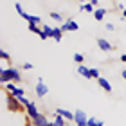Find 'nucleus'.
<instances>
[{"label": "nucleus", "instance_id": "nucleus-27", "mask_svg": "<svg viewBox=\"0 0 126 126\" xmlns=\"http://www.w3.org/2000/svg\"><path fill=\"white\" fill-rule=\"evenodd\" d=\"M105 29H106V31H113L115 27H113V24H106V25H105Z\"/></svg>", "mask_w": 126, "mask_h": 126}, {"label": "nucleus", "instance_id": "nucleus-4", "mask_svg": "<svg viewBox=\"0 0 126 126\" xmlns=\"http://www.w3.org/2000/svg\"><path fill=\"white\" fill-rule=\"evenodd\" d=\"M5 87V90L13 95V97H16V99H20V97H24V94H25V90L24 88H20V87H16L15 83H7V85H4Z\"/></svg>", "mask_w": 126, "mask_h": 126}, {"label": "nucleus", "instance_id": "nucleus-1", "mask_svg": "<svg viewBox=\"0 0 126 126\" xmlns=\"http://www.w3.org/2000/svg\"><path fill=\"white\" fill-rule=\"evenodd\" d=\"M0 81L4 85L7 83H20L22 81V76H20V70L15 67H2L0 68Z\"/></svg>", "mask_w": 126, "mask_h": 126}, {"label": "nucleus", "instance_id": "nucleus-30", "mask_svg": "<svg viewBox=\"0 0 126 126\" xmlns=\"http://www.w3.org/2000/svg\"><path fill=\"white\" fill-rule=\"evenodd\" d=\"M123 16L126 18V5H124V9H123Z\"/></svg>", "mask_w": 126, "mask_h": 126}, {"label": "nucleus", "instance_id": "nucleus-9", "mask_svg": "<svg viewBox=\"0 0 126 126\" xmlns=\"http://www.w3.org/2000/svg\"><path fill=\"white\" fill-rule=\"evenodd\" d=\"M25 110H27V117H29L31 119V121H32V119H36L38 115H40V110H38V106L36 105H34V103L31 101V105L29 106H27L25 108Z\"/></svg>", "mask_w": 126, "mask_h": 126}, {"label": "nucleus", "instance_id": "nucleus-32", "mask_svg": "<svg viewBox=\"0 0 126 126\" xmlns=\"http://www.w3.org/2000/svg\"><path fill=\"white\" fill-rule=\"evenodd\" d=\"M87 126H88V124H87Z\"/></svg>", "mask_w": 126, "mask_h": 126}, {"label": "nucleus", "instance_id": "nucleus-17", "mask_svg": "<svg viewBox=\"0 0 126 126\" xmlns=\"http://www.w3.org/2000/svg\"><path fill=\"white\" fill-rule=\"evenodd\" d=\"M52 38L56 40V42H61V38H63V31H61V27H60V25H56V27H54V31H52Z\"/></svg>", "mask_w": 126, "mask_h": 126}, {"label": "nucleus", "instance_id": "nucleus-20", "mask_svg": "<svg viewBox=\"0 0 126 126\" xmlns=\"http://www.w3.org/2000/svg\"><path fill=\"white\" fill-rule=\"evenodd\" d=\"M42 29H43V32L47 34L49 38H52V31H54V27H50V25H42Z\"/></svg>", "mask_w": 126, "mask_h": 126}, {"label": "nucleus", "instance_id": "nucleus-6", "mask_svg": "<svg viewBox=\"0 0 126 126\" xmlns=\"http://www.w3.org/2000/svg\"><path fill=\"white\" fill-rule=\"evenodd\" d=\"M60 27H61V31H63V32H67V31H78V29H79L78 22H74L72 18L65 20V22H63V24H61Z\"/></svg>", "mask_w": 126, "mask_h": 126}, {"label": "nucleus", "instance_id": "nucleus-29", "mask_svg": "<svg viewBox=\"0 0 126 126\" xmlns=\"http://www.w3.org/2000/svg\"><path fill=\"white\" fill-rule=\"evenodd\" d=\"M121 76H123V78H124V79H126V68H124V70H123V72H121Z\"/></svg>", "mask_w": 126, "mask_h": 126}, {"label": "nucleus", "instance_id": "nucleus-26", "mask_svg": "<svg viewBox=\"0 0 126 126\" xmlns=\"http://www.w3.org/2000/svg\"><path fill=\"white\" fill-rule=\"evenodd\" d=\"M32 67H34L32 63H24V65H22V68H25V70H31Z\"/></svg>", "mask_w": 126, "mask_h": 126}, {"label": "nucleus", "instance_id": "nucleus-10", "mask_svg": "<svg viewBox=\"0 0 126 126\" xmlns=\"http://www.w3.org/2000/svg\"><path fill=\"white\" fill-rule=\"evenodd\" d=\"M27 29H29L31 32H34V34H38V36L42 38V40H47V38H49L47 34L43 32V29H42V27H38V25H34V24H29V25H27Z\"/></svg>", "mask_w": 126, "mask_h": 126}, {"label": "nucleus", "instance_id": "nucleus-7", "mask_svg": "<svg viewBox=\"0 0 126 126\" xmlns=\"http://www.w3.org/2000/svg\"><path fill=\"white\" fill-rule=\"evenodd\" d=\"M7 106H9V110H13V112H20L22 110L20 101L16 99V97H13L11 94H7Z\"/></svg>", "mask_w": 126, "mask_h": 126}, {"label": "nucleus", "instance_id": "nucleus-18", "mask_svg": "<svg viewBox=\"0 0 126 126\" xmlns=\"http://www.w3.org/2000/svg\"><path fill=\"white\" fill-rule=\"evenodd\" d=\"M67 124H68V123H67L61 115H56V113H54V123H52V126H67Z\"/></svg>", "mask_w": 126, "mask_h": 126}, {"label": "nucleus", "instance_id": "nucleus-14", "mask_svg": "<svg viewBox=\"0 0 126 126\" xmlns=\"http://www.w3.org/2000/svg\"><path fill=\"white\" fill-rule=\"evenodd\" d=\"M47 123H49V119H47L45 113H40L36 119H32V124H34V126H45Z\"/></svg>", "mask_w": 126, "mask_h": 126}, {"label": "nucleus", "instance_id": "nucleus-5", "mask_svg": "<svg viewBox=\"0 0 126 126\" xmlns=\"http://www.w3.org/2000/svg\"><path fill=\"white\" fill-rule=\"evenodd\" d=\"M54 113L56 115H61L65 121L70 124V123H74V112H70V110H67V108H56L54 110Z\"/></svg>", "mask_w": 126, "mask_h": 126}, {"label": "nucleus", "instance_id": "nucleus-15", "mask_svg": "<svg viewBox=\"0 0 126 126\" xmlns=\"http://www.w3.org/2000/svg\"><path fill=\"white\" fill-rule=\"evenodd\" d=\"M108 13V9H105V7H97L95 9V13H94V16H95V20H99V22H103V18H105V15Z\"/></svg>", "mask_w": 126, "mask_h": 126}, {"label": "nucleus", "instance_id": "nucleus-2", "mask_svg": "<svg viewBox=\"0 0 126 126\" xmlns=\"http://www.w3.org/2000/svg\"><path fill=\"white\" fill-rule=\"evenodd\" d=\"M15 7H16V13H18L24 20H27L29 24H34V25H38L40 22H42V18L40 16H36V15H29V13H25L24 11V7H22V4L20 2H15Z\"/></svg>", "mask_w": 126, "mask_h": 126}, {"label": "nucleus", "instance_id": "nucleus-12", "mask_svg": "<svg viewBox=\"0 0 126 126\" xmlns=\"http://www.w3.org/2000/svg\"><path fill=\"white\" fill-rule=\"evenodd\" d=\"M97 45H99V49H101V50H105V52H110V50H113L112 43H108L105 38H97Z\"/></svg>", "mask_w": 126, "mask_h": 126}, {"label": "nucleus", "instance_id": "nucleus-22", "mask_svg": "<svg viewBox=\"0 0 126 126\" xmlns=\"http://www.w3.org/2000/svg\"><path fill=\"white\" fill-rule=\"evenodd\" d=\"M50 18L56 20V22H63V16H61L60 13H56V11H52V13H50Z\"/></svg>", "mask_w": 126, "mask_h": 126}, {"label": "nucleus", "instance_id": "nucleus-31", "mask_svg": "<svg viewBox=\"0 0 126 126\" xmlns=\"http://www.w3.org/2000/svg\"><path fill=\"white\" fill-rule=\"evenodd\" d=\"M45 126H52V123H47V124H45Z\"/></svg>", "mask_w": 126, "mask_h": 126}, {"label": "nucleus", "instance_id": "nucleus-3", "mask_svg": "<svg viewBox=\"0 0 126 126\" xmlns=\"http://www.w3.org/2000/svg\"><path fill=\"white\" fill-rule=\"evenodd\" d=\"M88 119L90 117L85 113V110H81V108H78V110L74 112V126H87Z\"/></svg>", "mask_w": 126, "mask_h": 126}, {"label": "nucleus", "instance_id": "nucleus-19", "mask_svg": "<svg viewBox=\"0 0 126 126\" xmlns=\"http://www.w3.org/2000/svg\"><path fill=\"white\" fill-rule=\"evenodd\" d=\"M87 124H88V126H103V124H105V123H103V121H101V119H97V117H90Z\"/></svg>", "mask_w": 126, "mask_h": 126}, {"label": "nucleus", "instance_id": "nucleus-8", "mask_svg": "<svg viewBox=\"0 0 126 126\" xmlns=\"http://www.w3.org/2000/svg\"><path fill=\"white\" fill-rule=\"evenodd\" d=\"M34 92H36V95L38 97H43V95H47V92H49V88H47V85H45L42 79L36 83V87H34Z\"/></svg>", "mask_w": 126, "mask_h": 126}, {"label": "nucleus", "instance_id": "nucleus-13", "mask_svg": "<svg viewBox=\"0 0 126 126\" xmlns=\"http://www.w3.org/2000/svg\"><path fill=\"white\" fill-rule=\"evenodd\" d=\"M97 83H99V87L105 90L106 94H110L112 92V85H110V81H108V79H105V78H99L97 79Z\"/></svg>", "mask_w": 126, "mask_h": 126}, {"label": "nucleus", "instance_id": "nucleus-21", "mask_svg": "<svg viewBox=\"0 0 126 126\" xmlns=\"http://www.w3.org/2000/svg\"><path fill=\"white\" fill-rule=\"evenodd\" d=\"M0 58H2V61H4V67H5V63H7L9 60H11V56L5 52V50H0Z\"/></svg>", "mask_w": 126, "mask_h": 126}, {"label": "nucleus", "instance_id": "nucleus-24", "mask_svg": "<svg viewBox=\"0 0 126 126\" xmlns=\"http://www.w3.org/2000/svg\"><path fill=\"white\" fill-rule=\"evenodd\" d=\"M18 101H20V105H22V106H25V108H27V106H29V105H31V101H29V99H27V97H25V95H24V97H20V99H18Z\"/></svg>", "mask_w": 126, "mask_h": 126}, {"label": "nucleus", "instance_id": "nucleus-25", "mask_svg": "<svg viewBox=\"0 0 126 126\" xmlns=\"http://www.w3.org/2000/svg\"><path fill=\"white\" fill-rule=\"evenodd\" d=\"M90 72H92V79H99L101 76H99V70L97 68H90Z\"/></svg>", "mask_w": 126, "mask_h": 126}, {"label": "nucleus", "instance_id": "nucleus-28", "mask_svg": "<svg viewBox=\"0 0 126 126\" xmlns=\"http://www.w3.org/2000/svg\"><path fill=\"white\" fill-rule=\"evenodd\" d=\"M121 61H123V63H126V54H123V56H121Z\"/></svg>", "mask_w": 126, "mask_h": 126}, {"label": "nucleus", "instance_id": "nucleus-11", "mask_svg": "<svg viewBox=\"0 0 126 126\" xmlns=\"http://www.w3.org/2000/svg\"><path fill=\"white\" fill-rule=\"evenodd\" d=\"M78 74L83 76L85 79H92V72H90V68L87 65H78Z\"/></svg>", "mask_w": 126, "mask_h": 126}, {"label": "nucleus", "instance_id": "nucleus-16", "mask_svg": "<svg viewBox=\"0 0 126 126\" xmlns=\"http://www.w3.org/2000/svg\"><path fill=\"white\" fill-rule=\"evenodd\" d=\"M79 11H87V13H95V7L92 5V2H87V4H79Z\"/></svg>", "mask_w": 126, "mask_h": 126}, {"label": "nucleus", "instance_id": "nucleus-23", "mask_svg": "<svg viewBox=\"0 0 126 126\" xmlns=\"http://www.w3.org/2000/svg\"><path fill=\"white\" fill-rule=\"evenodd\" d=\"M74 61H76V63H79V65H81V63L85 61V58H83V54H79V52H76V54H74Z\"/></svg>", "mask_w": 126, "mask_h": 126}]
</instances>
